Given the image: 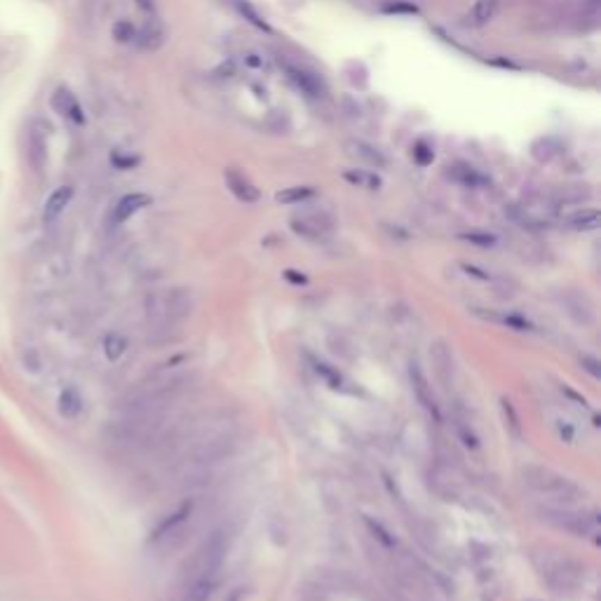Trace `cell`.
<instances>
[{
	"label": "cell",
	"instance_id": "6da1fadb",
	"mask_svg": "<svg viewBox=\"0 0 601 601\" xmlns=\"http://www.w3.org/2000/svg\"><path fill=\"white\" fill-rule=\"evenodd\" d=\"M531 559H533L540 578L555 592H573L583 585L585 566L569 557L566 552L555 548H538L533 550Z\"/></svg>",
	"mask_w": 601,
	"mask_h": 601
},
{
	"label": "cell",
	"instance_id": "7a4b0ae2",
	"mask_svg": "<svg viewBox=\"0 0 601 601\" xmlns=\"http://www.w3.org/2000/svg\"><path fill=\"white\" fill-rule=\"evenodd\" d=\"M521 479L531 491L538 495H545V498L562 502V505H573V502L583 500L585 488L576 484L573 479L564 477L552 467H543V465H526L521 470Z\"/></svg>",
	"mask_w": 601,
	"mask_h": 601
},
{
	"label": "cell",
	"instance_id": "3957f363",
	"mask_svg": "<svg viewBox=\"0 0 601 601\" xmlns=\"http://www.w3.org/2000/svg\"><path fill=\"white\" fill-rule=\"evenodd\" d=\"M226 552H228V533L223 529H219L200 545L198 552H195V557L191 562V573H186L188 583L198 578H221Z\"/></svg>",
	"mask_w": 601,
	"mask_h": 601
},
{
	"label": "cell",
	"instance_id": "277c9868",
	"mask_svg": "<svg viewBox=\"0 0 601 601\" xmlns=\"http://www.w3.org/2000/svg\"><path fill=\"white\" fill-rule=\"evenodd\" d=\"M191 308H193L191 293L174 289V291L158 293V296H153L148 300V317L160 331H165V329L177 327L181 320H186L191 315Z\"/></svg>",
	"mask_w": 601,
	"mask_h": 601
},
{
	"label": "cell",
	"instance_id": "5b68a950",
	"mask_svg": "<svg viewBox=\"0 0 601 601\" xmlns=\"http://www.w3.org/2000/svg\"><path fill=\"white\" fill-rule=\"evenodd\" d=\"M543 519L550 521L552 526L566 531V533L576 538L597 536L599 519L597 514H585V512H571V510H545Z\"/></svg>",
	"mask_w": 601,
	"mask_h": 601
},
{
	"label": "cell",
	"instance_id": "8992f818",
	"mask_svg": "<svg viewBox=\"0 0 601 601\" xmlns=\"http://www.w3.org/2000/svg\"><path fill=\"white\" fill-rule=\"evenodd\" d=\"M235 449H237V437L233 432H221V435H214L212 439H205L195 449L193 460L198 465H214L226 460L228 456H233Z\"/></svg>",
	"mask_w": 601,
	"mask_h": 601
},
{
	"label": "cell",
	"instance_id": "52a82bcc",
	"mask_svg": "<svg viewBox=\"0 0 601 601\" xmlns=\"http://www.w3.org/2000/svg\"><path fill=\"white\" fill-rule=\"evenodd\" d=\"M191 512H193V502L191 500L181 502V505L174 510V512L167 517V519H163L158 524L156 531H153V536H151V543L160 545V548H165V545L170 543L172 538H177L181 531H184L186 521L191 519Z\"/></svg>",
	"mask_w": 601,
	"mask_h": 601
},
{
	"label": "cell",
	"instance_id": "ba28073f",
	"mask_svg": "<svg viewBox=\"0 0 601 601\" xmlns=\"http://www.w3.org/2000/svg\"><path fill=\"white\" fill-rule=\"evenodd\" d=\"M411 386H414V393H416V397H418V402L423 404L425 407V411H428V414L435 418V421H439V407H437V400H435V395H432V390H430V386H428V379H425L423 376V372L421 369H418V365H411Z\"/></svg>",
	"mask_w": 601,
	"mask_h": 601
},
{
	"label": "cell",
	"instance_id": "9c48e42d",
	"mask_svg": "<svg viewBox=\"0 0 601 601\" xmlns=\"http://www.w3.org/2000/svg\"><path fill=\"white\" fill-rule=\"evenodd\" d=\"M430 360H432V367H435V374L437 379L444 383V386H451L453 381V355H451V348L444 343V341H437L430 350Z\"/></svg>",
	"mask_w": 601,
	"mask_h": 601
},
{
	"label": "cell",
	"instance_id": "30bf717a",
	"mask_svg": "<svg viewBox=\"0 0 601 601\" xmlns=\"http://www.w3.org/2000/svg\"><path fill=\"white\" fill-rule=\"evenodd\" d=\"M291 228L296 230L298 235L305 237H320L331 230V219H327L324 214H303L298 219L291 221Z\"/></svg>",
	"mask_w": 601,
	"mask_h": 601
},
{
	"label": "cell",
	"instance_id": "8fae6325",
	"mask_svg": "<svg viewBox=\"0 0 601 601\" xmlns=\"http://www.w3.org/2000/svg\"><path fill=\"white\" fill-rule=\"evenodd\" d=\"M151 205V198L146 193H129L118 202L113 207V223H125L129 216H134L137 212H141Z\"/></svg>",
	"mask_w": 601,
	"mask_h": 601
},
{
	"label": "cell",
	"instance_id": "7c38bea8",
	"mask_svg": "<svg viewBox=\"0 0 601 601\" xmlns=\"http://www.w3.org/2000/svg\"><path fill=\"white\" fill-rule=\"evenodd\" d=\"M226 184H228V188H230V193L235 195L237 200H242V202H256L258 198H261V193H258V188L251 184V181H247L242 177L240 172H235V170H228L226 172Z\"/></svg>",
	"mask_w": 601,
	"mask_h": 601
},
{
	"label": "cell",
	"instance_id": "4fadbf2b",
	"mask_svg": "<svg viewBox=\"0 0 601 601\" xmlns=\"http://www.w3.org/2000/svg\"><path fill=\"white\" fill-rule=\"evenodd\" d=\"M52 106L57 108L61 115L71 118L73 122H78V125L85 122V115H82L80 103L75 101V96H73L71 92H68V89H64V87H59L57 92H54V96H52Z\"/></svg>",
	"mask_w": 601,
	"mask_h": 601
},
{
	"label": "cell",
	"instance_id": "5bb4252c",
	"mask_svg": "<svg viewBox=\"0 0 601 601\" xmlns=\"http://www.w3.org/2000/svg\"><path fill=\"white\" fill-rule=\"evenodd\" d=\"M71 200H73V188L71 186H59L45 202V221L47 223L57 221L59 216L64 214V209L68 207V202Z\"/></svg>",
	"mask_w": 601,
	"mask_h": 601
},
{
	"label": "cell",
	"instance_id": "9a60e30c",
	"mask_svg": "<svg viewBox=\"0 0 601 601\" xmlns=\"http://www.w3.org/2000/svg\"><path fill=\"white\" fill-rule=\"evenodd\" d=\"M221 578H198L186 583V592H184V601H209V597L214 594L216 585H219Z\"/></svg>",
	"mask_w": 601,
	"mask_h": 601
},
{
	"label": "cell",
	"instance_id": "2e32d148",
	"mask_svg": "<svg viewBox=\"0 0 601 601\" xmlns=\"http://www.w3.org/2000/svg\"><path fill=\"white\" fill-rule=\"evenodd\" d=\"M578 300H573V296H566V308L573 315V320L580 324H592L594 322V305L587 300L585 296H576Z\"/></svg>",
	"mask_w": 601,
	"mask_h": 601
},
{
	"label": "cell",
	"instance_id": "e0dca14e",
	"mask_svg": "<svg viewBox=\"0 0 601 601\" xmlns=\"http://www.w3.org/2000/svg\"><path fill=\"white\" fill-rule=\"evenodd\" d=\"M82 411V397L75 388H66L59 395V414L64 418H75Z\"/></svg>",
	"mask_w": 601,
	"mask_h": 601
},
{
	"label": "cell",
	"instance_id": "ac0fdd59",
	"mask_svg": "<svg viewBox=\"0 0 601 601\" xmlns=\"http://www.w3.org/2000/svg\"><path fill=\"white\" fill-rule=\"evenodd\" d=\"M495 10H498V0H477L472 8V24L474 26H484L495 17Z\"/></svg>",
	"mask_w": 601,
	"mask_h": 601
},
{
	"label": "cell",
	"instance_id": "d6986e66",
	"mask_svg": "<svg viewBox=\"0 0 601 601\" xmlns=\"http://www.w3.org/2000/svg\"><path fill=\"white\" fill-rule=\"evenodd\" d=\"M348 148H350V156L360 158V160H367L369 165H376V167H383L386 165V160H383V156L379 151H374L372 146L362 144V141H353L348 144Z\"/></svg>",
	"mask_w": 601,
	"mask_h": 601
},
{
	"label": "cell",
	"instance_id": "ffe728a7",
	"mask_svg": "<svg viewBox=\"0 0 601 601\" xmlns=\"http://www.w3.org/2000/svg\"><path fill=\"white\" fill-rule=\"evenodd\" d=\"M127 350V339L122 334H108L106 341H103V353L110 362H118Z\"/></svg>",
	"mask_w": 601,
	"mask_h": 601
},
{
	"label": "cell",
	"instance_id": "44dd1931",
	"mask_svg": "<svg viewBox=\"0 0 601 601\" xmlns=\"http://www.w3.org/2000/svg\"><path fill=\"white\" fill-rule=\"evenodd\" d=\"M315 195V191L308 186H296V188H284V191H279L275 195L277 202H282V205H293V202H303Z\"/></svg>",
	"mask_w": 601,
	"mask_h": 601
},
{
	"label": "cell",
	"instance_id": "7402d4cb",
	"mask_svg": "<svg viewBox=\"0 0 601 601\" xmlns=\"http://www.w3.org/2000/svg\"><path fill=\"white\" fill-rule=\"evenodd\" d=\"M343 177H346V181H350V184L360 186V188H369V191H374V188L381 186V179L376 177V174L365 172V170H348Z\"/></svg>",
	"mask_w": 601,
	"mask_h": 601
},
{
	"label": "cell",
	"instance_id": "603a6c76",
	"mask_svg": "<svg viewBox=\"0 0 601 601\" xmlns=\"http://www.w3.org/2000/svg\"><path fill=\"white\" fill-rule=\"evenodd\" d=\"M286 73H289V78L296 82V85L303 89V92H308V94H312V96L320 94L317 80L312 78V75H308L305 71H298V68H293V66H286Z\"/></svg>",
	"mask_w": 601,
	"mask_h": 601
},
{
	"label": "cell",
	"instance_id": "cb8c5ba5",
	"mask_svg": "<svg viewBox=\"0 0 601 601\" xmlns=\"http://www.w3.org/2000/svg\"><path fill=\"white\" fill-rule=\"evenodd\" d=\"M500 409H502V416H505V425L507 430L512 432L514 439H521V423H519V416H517V409L514 404L507 400V397H502L500 400Z\"/></svg>",
	"mask_w": 601,
	"mask_h": 601
},
{
	"label": "cell",
	"instance_id": "d4e9b609",
	"mask_svg": "<svg viewBox=\"0 0 601 601\" xmlns=\"http://www.w3.org/2000/svg\"><path fill=\"white\" fill-rule=\"evenodd\" d=\"M571 226L576 230H594L599 228V212H583V214H576L571 219Z\"/></svg>",
	"mask_w": 601,
	"mask_h": 601
},
{
	"label": "cell",
	"instance_id": "484cf974",
	"mask_svg": "<svg viewBox=\"0 0 601 601\" xmlns=\"http://www.w3.org/2000/svg\"><path fill=\"white\" fill-rule=\"evenodd\" d=\"M113 38L118 40V43H129V40L134 38V26H132L129 22H118L113 26Z\"/></svg>",
	"mask_w": 601,
	"mask_h": 601
},
{
	"label": "cell",
	"instance_id": "4316f807",
	"mask_svg": "<svg viewBox=\"0 0 601 601\" xmlns=\"http://www.w3.org/2000/svg\"><path fill=\"white\" fill-rule=\"evenodd\" d=\"M29 158H31V163H33V167H36V170H40V167H43V160H45L43 141H40L36 134L31 137V153H29Z\"/></svg>",
	"mask_w": 601,
	"mask_h": 601
},
{
	"label": "cell",
	"instance_id": "83f0119b",
	"mask_svg": "<svg viewBox=\"0 0 601 601\" xmlns=\"http://www.w3.org/2000/svg\"><path fill=\"white\" fill-rule=\"evenodd\" d=\"M465 242H472L477 247H493L495 244V235H488V233H463L460 235Z\"/></svg>",
	"mask_w": 601,
	"mask_h": 601
},
{
	"label": "cell",
	"instance_id": "f1b7e54d",
	"mask_svg": "<svg viewBox=\"0 0 601 601\" xmlns=\"http://www.w3.org/2000/svg\"><path fill=\"white\" fill-rule=\"evenodd\" d=\"M315 372L322 376V379L329 383L331 388H341V376L336 372H331V369L327 367L324 362H315Z\"/></svg>",
	"mask_w": 601,
	"mask_h": 601
},
{
	"label": "cell",
	"instance_id": "f546056e",
	"mask_svg": "<svg viewBox=\"0 0 601 601\" xmlns=\"http://www.w3.org/2000/svg\"><path fill=\"white\" fill-rule=\"evenodd\" d=\"M367 526H369V531H372V533H374V538H379V540H381L383 545H386V548H393V545H395V540H393V538H390V533H388L386 529L381 526L379 521L367 519Z\"/></svg>",
	"mask_w": 601,
	"mask_h": 601
},
{
	"label": "cell",
	"instance_id": "4dcf8cb0",
	"mask_svg": "<svg viewBox=\"0 0 601 601\" xmlns=\"http://www.w3.org/2000/svg\"><path fill=\"white\" fill-rule=\"evenodd\" d=\"M580 365H583V369L587 374L592 376V379H601V362L597 360V358H590V355H583V358H580Z\"/></svg>",
	"mask_w": 601,
	"mask_h": 601
},
{
	"label": "cell",
	"instance_id": "1f68e13d",
	"mask_svg": "<svg viewBox=\"0 0 601 601\" xmlns=\"http://www.w3.org/2000/svg\"><path fill=\"white\" fill-rule=\"evenodd\" d=\"M237 10H240L242 15H247V17H249V22L254 24V26H258V29H268V26H265V22H263V19L258 17L256 12L249 8V5H242V3H237Z\"/></svg>",
	"mask_w": 601,
	"mask_h": 601
},
{
	"label": "cell",
	"instance_id": "d6a6232c",
	"mask_svg": "<svg viewBox=\"0 0 601 601\" xmlns=\"http://www.w3.org/2000/svg\"><path fill=\"white\" fill-rule=\"evenodd\" d=\"M414 156H416V160H418V163H421V165H428L430 160H432V151H430V148H425L423 144H418V146H416V151H414Z\"/></svg>",
	"mask_w": 601,
	"mask_h": 601
},
{
	"label": "cell",
	"instance_id": "836d02e7",
	"mask_svg": "<svg viewBox=\"0 0 601 601\" xmlns=\"http://www.w3.org/2000/svg\"><path fill=\"white\" fill-rule=\"evenodd\" d=\"M284 277L289 279V282H293V284H305V277H303V275H296V270H286Z\"/></svg>",
	"mask_w": 601,
	"mask_h": 601
},
{
	"label": "cell",
	"instance_id": "e575fe53",
	"mask_svg": "<svg viewBox=\"0 0 601 601\" xmlns=\"http://www.w3.org/2000/svg\"><path fill=\"white\" fill-rule=\"evenodd\" d=\"M244 61H247L249 66H263V59H258V54H254V52L244 54Z\"/></svg>",
	"mask_w": 601,
	"mask_h": 601
},
{
	"label": "cell",
	"instance_id": "d590c367",
	"mask_svg": "<svg viewBox=\"0 0 601 601\" xmlns=\"http://www.w3.org/2000/svg\"><path fill=\"white\" fill-rule=\"evenodd\" d=\"M559 435H562L566 442H571V437H573V430L569 428V425H559Z\"/></svg>",
	"mask_w": 601,
	"mask_h": 601
},
{
	"label": "cell",
	"instance_id": "8d00e7d4",
	"mask_svg": "<svg viewBox=\"0 0 601 601\" xmlns=\"http://www.w3.org/2000/svg\"><path fill=\"white\" fill-rule=\"evenodd\" d=\"M242 597H244V590H235L226 601H242Z\"/></svg>",
	"mask_w": 601,
	"mask_h": 601
},
{
	"label": "cell",
	"instance_id": "74e56055",
	"mask_svg": "<svg viewBox=\"0 0 601 601\" xmlns=\"http://www.w3.org/2000/svg\"><path fill=\"white\" fill-rule=\"evenodd\" d=\"M139 3V8H144V10H151L153 12V0H137Z\"/></svg>",
	"mask_w": 601,
	"mask_h": 601
}]
</instances>
